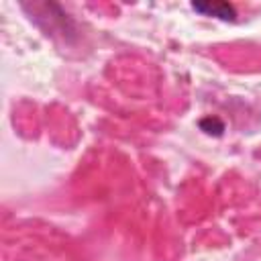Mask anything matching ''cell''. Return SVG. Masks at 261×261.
<instances>
[{"label": "cell", "mask_w": 261, "mask_h": 261, "mask_svg": "<svg viewBox=\"0 0 261 261\" xmlns=\"http://www.w3.org/2000/svg\"><path fill=\"white\" fill-rule=\"evenodd\" d=\"M200 128L204 130V133H208V135H222V130H224V124L218 120V118H204L202 122H200Z\"/></svg>", "instance_id": "7a4b0ae2"}, {"label": "cell", "mask_w": 261, "mask_h": 261, "mask_svg": "<svg viewBox=\"0 0 261 261\" xmlns=\"http://www.w3.org/2000/svg\"><path fill=\"white\" fill-rule=\"evenodd\" d=\"M192 8L196 12H202L206 16H214L220 20H234L237 10L228 2H192Z\"/></svg>", "instance_id": "6da1fadb"}]
</instances>
